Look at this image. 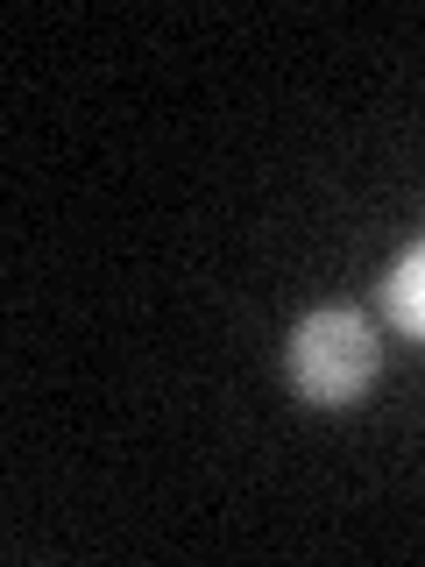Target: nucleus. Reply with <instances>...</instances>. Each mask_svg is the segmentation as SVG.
I'll return each instance as SVG.
<instances>
[{
  "label": "nucleus",
  "instance_id": "f257e3e1",
  "mask_svg": "<svg viewBox=\"0 0 425 567\" xmlns=\"http://www.w3.org/2000/svg\"><path fill=\"white\" fill-rule=\"evenodd\" d=\"M283 369H291V390L312 412H348V404L376 383L383 341H376V327H369L362 306H319L291 327Z\"/></svg>",
  "mask_w": 425,
  "mask_h": 567
},
{
  "label": "nucleus",
  "instance_id": "f03ea898",
  "mask_svg": "<svg viewBox=\"0 0 425 567\" xmlns=\"http://www.w3.org/2000/svg\"><path fill=\"white\" fill-rule=\"evenodd\" d=\"M383 312H390V327H397V333L425 341V235L383 270Z\"/></svg>",
  "mask_w": 425,
  "mask_h": 567
}]
</instances>
